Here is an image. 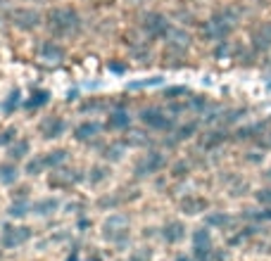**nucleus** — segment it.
Returning <instances> with one entry per match:
<instances>
[{
	"label": "nucleus",
	"instance_id": "1",
	"mask_svg": "<svg viewBox=\"0 0 271 261\" xmlns=\"http://www.w3.org/2000/svg\"><path fill=\"white\" fill-rule=\"evenodd\" d=\"M48 19H50V31L60 33V36H71V33H76L81 29V17H79L76 10H71V8L53 10L48 15Z\"/></svg>",
	"mask_w": 271,
	"mask_h": 261
},
{
	"label": "nucleus",
	"instance_id": "2",
	"mask_svg": "<svg viewBox=\"0 0 271 261\" xmlns=\"http://www.w3.org/2000/svg\"><path fill=\"white\" fill-rule=\"evenodd\" d=\"M236 19H238V15L233 10H221L205 24V36L212 40H226L231 36V31L236 29Z\"/></svg>",
	"mask_w": 271,
	"mask_h": 261
},
{
	"label": "nucleus",
	"instance_id": "3",
	"mask_svg": "<svg viewBox=\"0 0 271 261\" xmlns=\"http://www.w3.org/2000/svg\"><path fill=\"white\" fill-rule=\"evenodd\" d=\"M102 235L109 240V242H114V245H122L129 240V221H126V216L122 214H112L105 221L102 226Z\"/></svg>",
	"mask_w": 271,
	"mask_h": 261
},
{
	"label": "nucleus",
	"instance_id": "4",
	"mask_svg": "<svg viewBox=\"0 0 271 261\" xmlns=\"http://www.w3.org/2000/svg\"><path fill=\"white\" fill-rule=\"evenodd\" d=\"M140 121L145 123L147 128L152 130H169L174 128V121H171V116L167 112H162L160 107H147L140 112Z\"/></svg>",
	"mask_w": 271,
	"mask_h": 261
},
{
	"label": "nucleus",
	"instance_id": "5",
	"mask_svg": "<svg viewBox=\"0 0 271 261\" xmlns=\"http://www.w3.org/2000/svg\"><path fill=\"white\" fill-rule=\"evenodd\" d=\"M31 238V228L29 226H5L3 228V245L8 249H15V247L29 242Z\"/></svg>",
	"mask_w": 271,
	"mask_h": 261
},
{
	"label": "nucleus",
	"instance_id": "6",
	"mask_svg": "<svg viewBox=\"0 0 271 261\" xmlns=\"http://www.w3.org/2000/svg\"><path fill=\"white\" fill-rule=\"evenodd\" d=\"M164 166V157L160 152H147L136 161V176H152Z\"/></svg>",
	"mask_w": 271,
	"mask_h": 261
},
{
	"label": "nucleus",
	"instance_id": "7",
	"mask_svg": "<svg viewBox=\"0 0 271 261\" xmlns=\"http://www.w3.org/2000/svg\"><path fill=\"white\" fill-rule=\"evenodd\" d=\"M212 249H214V245H212V233H209L207 228H198V231L193 233V254H195V259L202 261L209 252H212Z\"/></svg>",
	"mask_w": 271,
	"mask_h": 261
},
{
	"label": "nucleus",
	"instance_id": "8",
	"mask_svg": "<svg viewBox=\"0 0 271 261\" xmlns=\"http://www.w3.org/2000/svg\"><path fill=\"white\" fill-rule=\"evenodd\" d=\"M12 22L19 26V29L29 31V29H36L41 24V12L36 10H29V8H19L12 12Z\"/></svg>",
	"mask_w": 271,
	"mask_h": 261
},
{
	"label": "nucleus",
	"instance_id": "9",
	"mask_svg": "<svg viewBox=\"0 0 271 261\" xmlns=\"http://www.w3.org/2000/svg\"><path fill=\"white\" fill-rule=\"evenodd\" d=\"M143 29H145L150 36H167L171 26H169V22H167L162 15L150 12V15L143 17Z\"/></svg>",
	"mask_w": 271,
	"mask_h": 261
},
{
	"label": "nucleus",
	"instance_id": "10",
	"mask_svg": "<svg viewBox=\"0 0 271 261\" xmlns=\"http://www.w3.org/2000/svg\"><path fill=\"white\" fill-rule=\"evenodd\" d=\"M38 133L46 140L60 138L64 133V119L62 116H48V119H43V121L38 123Z\"/></svg>",
	"mask_w": 271,
	"mask_h": 261
},
{
	"label": "nucleus",
	"instance_id": "11",
	"mask_svg": "<svg viewBox=\"0 0 271 261\" xmlns=\"http://www.w3.org/2000/svg\"><path fill=\"white\" fill-rule=\"evenodd\" d=\"M100 123L95 121H84L79 123L76 128H74V138L79 140V143H88V140H95L98 136H100Z\"/></svg>",
	"mask_w": 271,
	"mask_h": 261
},
{
	"label": "nucleus",
	"instance_id": "12",
	"mask_svg": "<svg viewBox=\"0 0 271 261\" xmlns=\"http://www.w3.org/2000/svg\"><path fill=\"white\" fill-rule=\"evenodd\" d=\"M81 176H76V171H69V169H62L50 176V188H67L71 183H79Z\"/></svg>",
	"mask_w": 271,
	"mask_h": 261
},
{
	"label": "nucleus",
	"instance_id": "13",
	"mask_svg": "<svg viewBox=\"0 0 271 261\" xmlns=\"http://www.w3.org/2000/svg\"><path fill=\"white\" fill-rule=\"evenodd\" d=\"M162 238L167 240V242H178V240H183L186 238V226L181 221H169L167 226H164V231H162Z\"/></svg>",
	"mask_w": 271,
	"mask_h": 261
},
{
	"label": "nucleus",
	"instance_id": "14",
	"mask_svg": "<svg viewBox=\"0 0 271 261\" xmlns=\"http://www.w3.org/2000/svg\"><path fill=\"white\" fill-rule=\"evenodd\" d=\"M129 123H131V116H129V112H126V109H114V112H109V116H107V128L122 130V128H126Z\"/></svg>",
	"mask_w": 271,
	"mask_h": 261
},
{
	"label": "nucleus",
	"instance_id": "15",
	"mask_svg": "<svg viewBox=\"0 0 271 261\" xmlns=\"http://www.w3.org/2000/svg\"><path fill=\"white\" fill-rule=\"evenodd\" d=\"M252 43L257 48H271V22L259 24L255 31H252Z\"/></svg>",
	"mask_w": 271,
	"mask_h": 261
},
{
	"label": "nucleus",
	"instance_id": "16",
	"mask_svg": "<svg viewBox=\"0 0 271 261\" xmlns=\"http://www.w3.org/2000/svg\"><path fill=\"white\" fill-rule=\"evenodd\" d=\"M167 43H169V48H176V50H186L188 43H190V36H188L186 31L169 29V33H167Z\"/></svg>",
	"mask_w": 271,
	"mask_h": 261
},
{
	"label": "nucleus",
	"instance_id": "17",
	"mask_svg": "<svg viewBox=\"0 0 271 261\" xmlns=\"http://www.w3.org/2000/svg\"><path fill=\"white\" fill-rule=\"evenodd\" d=\"M181 209L186 211V214H200L207 209V202L202 200V197H195V195H188L186 200L181 202Z\"/></svg>",
	"mask_w": 271,
	"mask_h": 261
},
{
	"label": "nucleus",
	"instance_id": "18",
	"mask_svg": "<svg viewBox=\"0 0 271 261\" xmlns=\"http://www.w3.org/2000/svg\"><path fill=\"white\" fill-rule=\"evenodd\" d=\"M41 57H43V60H55V62H60V60H64V50L57 46V43L48 40V43H43V46H41Z\"/></svg>",
	"mask_w": 271,
	"mask_h": 261
},
{
	"label": "nucleus",
	"instance_id": "19",
	"mask_svg": "<svg viewBox=\"0 0 271 261\" xmlns=\"http://www.w3.org/2000/svg\"><path fill=\"white\" fill-rule=\"evenodd\" d=\"M57 207H60V202L53 200V197H48V200L33 202V204H31V211H36V214H41V216H46V214H53Z\"/></svg>",
	"mask_w": 271,
	"mask_h": 261
},
{
	"label": "nucleus",
	"instance_id": "20",
	"mask_svg": "<svg viewBox=\"0 0 271 261\" xmlns=\"http://www.w3.org/2000/svg\"><path fill=\"white\" fill-rule=\"evenodd\" d=\"M17 176H19V171H17V166L12 164V159L0 164V183H15Z\"/></svg>",
	"mask_w": 271,
	"mask_h": 261
},
{
	"label": "nucleus",
	"instance_id": "21",
	"mask_svg": "<svg viewBox=\"0 0 271 261\" xmlns=\"http://www.w3.org/2000/svg\"><path fill=\"white\" fill-rule=\"evenodd\" d=\"M29 154V140H15L10 145V159L17 161V159H24Z\"/></svg>",
	"mask_w": 271,
	"mask_h": 261
},
{
	"label": "nucleus",
	"instance_id": "22",
	"mask_svg": "<svg viewBox=\"0 0 271 261\" xmlns=\"http://www.w3.org/2000/svg\"><path fill=\"white\" fill-rule=\"evenodd\" d=\"M43 161L46 166H60L62 161H67V150H53V152L43 154Z\"/></svg>",
	"mask_w": 271,
	"mask_h": 261
},
{
	"label": "nucleus",
	"instance_id": "23",
	"mask_svg": "<svg viewBox=\"0 0 271 261\" xmlns=\"http://www.w3.org/2000/svg\"><path fill=\"white\" fill-rule=\"evenodd\" d=\"M29 211H31V202L29 200H17V202H12L8 209L10 216H26Z\"/></svg>",
	"mask_w": 271,
	"mask_h": 261
},
{
	"label": "nucleus",
	"instance_id": "24",
	"mask_svg": "<svg viewBox=\"0 0 271 261\" xmlns=\"http://www.w3.org/2000/svg\"><path fill=\"white\" fill-rule=\"evenodd\" d=\"M224 140H226V130H212V133H207V136H205L202 145H205V147H217L219 143H224Z\"/></svg>",
	"mask_w": 271,
	"mask_h": 261
},
{
	"label": "nucleus",
	"instance_id": "25",
	"mask_svg": "<svg viewBox=\"0 0 271 261\" xmlns=\"http://www.w3.org/2000/svg\"><path fill=\"white\" fill-rule=\"evenodd\" d=\"M231 223V216L228 214H209L207 216V226H217V228H224Z\"/></svg>",
	"mask_w": 271,
	"mask_h": 261
},
{
	"label": "nucleus",
	"instance_id": "26",
	"mask_svg": "<svg viewBox=\"0 0 271 261\" xmlns=\"http://www.w3.org/2000/svg\"><path fill=\"white\" fill-rule=\"evenodd\" d=\"M43 169H48V166H46V161H43V154H41V157H36L33 161H29V164H26V173H31V176L41 173Z\"/></svg>",
	"mask_w": 271,
	"mask_h": 261
},
{
	"label": "nucleus",
	"instance_id": "27",
	"mask_svg": "<svg viewBox=\"0 0 271 261\" xmlns=\"http://www.w3.org/2000/svg\"><path fill=\"white\" fill-rule=\"evenodd\" d=\"M107 173H109L107 166H93V169H91L88 181H91V183H100V181H105V178H107Z\"/></svg>",
	"mask_w": 271,
	"mask_h": 261
},
{
	"label": "nucleus",
	"instance_id": "28",
	"mask_svg": "<svg viewBox=\"0 0 271 261\" xmlns=\"http://www.w3.org/2000/svg\"><path fill=\"white\" fill-rule=\"evenodd\" d=\"M195 128H198L195 123H188V126H181V128L176 130V140H186V138H190V136H193V133H195Z\"/></svg>",
	"mask_w": 271,
	"mask_h": 261
},
{
	"label": "nucleus",
	"instance_id": "29",
	"mask_svg": "<svg viewBox=\"0 0 271 261\" xmlns=\"http://www.w3.org/2000/svg\"><path fill=\"white\" fill-rule=\"evenodd\" d=\"M257 202L259 204H266V207H271V188H264V190H257Z\"/></svg>",
	"mask_w": 271,
	"mask_h": 261
},
{
	"label": "nucleus",
	"instance_id": "30",
	"mask_svg": "<svg viewBox=\"0 0 271 261\" xmlns=\"http://www.w3.org/2000/svg\"><path fill=\"white\" fill-rule=\"evenodd\" d=\"M102 157H105V159H119V157H122V147L119 145L105 147V150H102Z\"/></svg>",
	"mask_w": 271,
	"mask_h": 261
},
{
	"label": "nucleus",
	"instance_id": "31",
	"mask_svg": "<svg viewBox=\"0 0 271 261\" xmlns=\"http://www.w3.org/2000/svg\"><path fill=\"white\" fill-rule=\"evenodd\" d=\"M48 102V93L46 91H36V95H33V100L29 102L31 107H41V105H46Z\"/></svg>",
	"mask_w": 271,
	"mask_h": 261
},
{
	"label": "nucleus",
	"instance_id": "32",
	"mask_svg": "<svg viewBox=\"0 0 271 261\" xmlns=\"http://www.w3.org/2000/svg\"><path fill=\"white\" fill-rule=\"evenodd\" d=\"M202 261H226V252L224 249H212Z\"/></svg>",
	"mask_w": 271,
	"mask_h": 261
},
{
	"label": "nucleus",
	"instance_id": "33",
	"mask_svg": "<svg viewBox=\"0 0 271 261\" xmlns=\"http://www.w3.org/2000/svg\"><path fill=\"white\" fill-rule=\"evenodd\" d=\"M255 219H259V221H271V207L262 209L259 214H255Z\"/></svg>",
	"mask_w": 271,
	"mask_h": 261
},
{
	"label": "nucleus",
	"instance_id": "34",
	"mask_svg": "<svg viewBox=\"0 0 271 261\" xmlns=\"http://www.w3.org/2000/svg\"><path fill=\"white\" fill-rule=\"evenodd\" d=\"M259 145L271 150V133H262V136H259Z\"/></svg>",
	"mask_w": 271,
	"mask_h": 261
},
{
	"label": "nucleus",
	"instance_id": "35",
	"mask_svg": "<svg viewBox=\"0 0 271 261\" xmlns=\"http://www.w3.org/2000/svg\"><path fill=\"white\" fill-rule=\"evenodd\" d=\"M17 136V130H5V136H3V138H0V143H3V145H8V143H12V138H15Z\"/></svg>",
	"mask_w": 271,
	"mask_h": 261
},
{
	"label": "nucleus",
	"instance_id": "36",
	"mask_svg": "<svg viewBox=\"0 0 271 261\" xmlns=\"http://www.w3.org/2000/svg\"><path fill=\"white\" fill-rule=\"evenodd\" d=\"M86 261H102V259H100V254L95 252V254H93V259H86Z\"/></svg>",
	"mask_w": 271,
	"mask_h": 261
},
{
	"label": "nucleus",
	"instance_id": "37",
	"mask_svg": "<svg viewBox=\"0 0 271 261\" xmlns=\"http://www.w3.org/2000/svg\"><path fill=\"white\" fill-rule=\"evenodd\" d=\"M176 261H190V256H178Z\"/></svg>",
	"mask_w": 271,
	"mask_h": 261
}]
</instances>
